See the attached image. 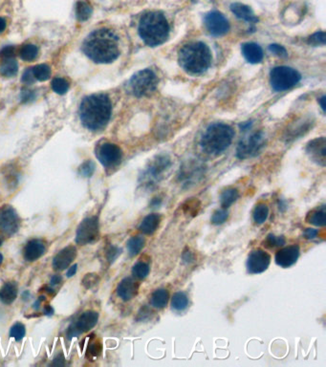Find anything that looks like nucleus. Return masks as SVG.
Returning <instances> with one entry per match:
<instances>
[{
  "mask_svg": "<svg viewBox=\"0 0 326 367\" xmlns=\"http://www.w3.org/2000/svg\"><path fill=\"white\" fill-rule=\"evenodd\" d=\"M35 79H36V78L34 77V75H33L32 68L31 69H29V70H27V71L23 74V76H22V81L25 82V83H28V84H30L32 82H34Z\"/></svg>",
  "mask_w": 326,
  "mask_h": 367,
  "instance_id": "3c124183",
  "label": "nucleus"
},
{
  "mask_svg": "<svg viewBox=\"0 0 326 367\" xmlns=\"http://www.w3.org/2000/svg\"><path fill=\"white\" fill-rule=\"evenodd\" d=\"M160 222H161V216L159 214H148L141 222L139 229L145 234H147V235L153 234L159 228Z\"/></svg>",
  "mask_w": 326,
  "mask_h": 367,
  "instance_id": "5701e85b",
  "label": "nucleus"
},
{
  "mask_svg": "<svg viewBox=\"0 0 326 367\" xmlns=\"http://www.w3.org/2000/svg\"><path fill=\"white\" fill-rule=\"evenodd\" d=\"M269 215V208L264 203H259L254 208L253 217L254 221L257 225H262L265 221L267 220Z\"/></svg>",
  "mask_w": 326,
  "mask_h": 367,
  "instance_id": "7c9ffc66",
  "label": "nucleus"
},
{
  "mask_svg": "<svg viewBox=\"0 0 326 367\" xmlns=\"http://www.w3.org/2000/svg\"><path fill=\"white\" fill-rule=\"evenodd\" d=\"M231 11L233 12V15H235L237 18L243 19L249 23L254 24L258 21V18L256 17V15H254V13L251 9V7H249L245 4L233 3L231 5Z\"/></svg>",
  "mask_w": 326,
  "mask_h": 367,
  "instance_id": "4be33fe9",
  "label": "nucleus"
},
{
  "mask_svg": "<svg viewBox=\"0 0 326 367\" xmlns=\"http://www.w3.org/2000/svg\"><path fill=\"white\" fill-rule=\"evenodd\" d=\"M234 132L226 123H214L204 133L200 145L203 150L210 155L224 152L232 144Z\"/></svg>",
  "mask_w": 326,
  "mask_h": 367,
  "instance_id": "39448f33",
  "label": "nucleus"
},
{
  "mask_svg": "<svg viewBox=\"0 0 326 367\" xmlns=\"http://www.w3.org/2000/svg\"><path fill=\"white\" fill-rule=\"evenodd\" d=\"M20 58L25 61H35L38 55V49L37 47L32 44L22 46L19 50Z\"/></svg>",
  "mask_w": 326,
  "mask_h": 367,
  "instance_id": "473e14b6",
  "label": "nucleus"
},
{
  "mask_svg": "<svg viewBox=\"0 0 326 367\" xmlns=\"http://www.w3.org/2000/svg\"><path fill=\"white\" fill-rule=\"evenodd\" d=\"M171 160L166 155L157 156L150 164L149 167L146 168L145 178L146 179V183L152 184L162 177L163 173L170 168Z\"/></svg>",
  "mask_w": 326,
  "mask_h": 367,
  "instance_id": "4468645a",
  "label": "nucleus"
},
{
  "mask_svg": "<svg viewBox=\"0 0 326 367\" xmlns=\"http://www.w3.org/2000/svg\"><path fill=\"white\" fill-rule=\"evenodd\" d=\"M285 238L283 236H276L275 234L273 233H270L267 237H266V240L264 241V246H266L267 248H275V247H281L283 245H285Z\"/></svg>",
  "mask_w": 326,
  "mask_h": 367,
  "instance_id": "e433bc0d",
  "label": "nucleus"
},
{
  "mask_svg": "<svg viewBox=\"0 0 326 367\" xmlns=\"http://www.w3.org/2000/svg\"><path fill=\"white\" fill-rule=\"evenodd\" d=\"M265 136L262 132H255L248 137L243 138L236 149V156L240 160H246L256 156L264 147Z\"/></svg>",
  "mask_w": 326,
  "mask_h": 367,
  "instance_id": "6e6552de",
  "label": "nucleus"
},
{
  "mask_svg": "<svg viewBox=\"0 0 326 367\" xmlns=\"http://www.w3.org/2000/svg\"><path fill=\"white\" fill-rule=\"evenodd\" d=\"M179 63L189 74H202L212 63V54L203 42H191L184 46L179 52Z\"/></svg>",
  "mask_w": 326,
  "mask_h": 367,
  "instance_id": "20e7f679",
  "label": "nucleus"
},
{
  "mask_svg": "<svg viewBox=\"0 0 326 367\" xmlns=\"http://www.w3.org/2000/svg\"><path fill=\"white\" fill-rule=\"evenodd\" d=\"M78 271V264H74L73 266H71L67 272V276L68 277H72L73 275H75V274L77 273Z\"/></svg>",
  "mask_w": 326,
  "mask_h": 367,
  "instance_id": "5fc2aeb1",
  "label": "nucleus"
},
{
  "mask_svg": "<svg viewBox=\"0 0 326 367\" xmlns=\"http://www.w3.org/2000/svg\"><path fill=\"white\" fill-rule=\"evenodd\" d=\"M83 53L96 63H110L120 56L119 37L109 29L92 32L82 43Z\"/></svg>",
  "mask_w": 326,
  "mask_h": 367,
  "instance_id": "f257e3e1",
  "label": "nucleus"
},
{
  "mask_svg": "<svg viewBox=\"0 0 326 367\" xmlns=\"http://www.w3.org/2000/svg\"><path fill=\"white\" fill-rule=\"evenodd\" d=\"M44 314L47 316H52L54 314V309L50 305L45 306L44 308Z\"/></svg>",
  "mask_w": 326,
  "mask_h": 367,
  "instance_id": "4d7b16f0",
  "label": "nucleus"
},
{
  "mask_svg": "<svg viewBox=\"0 0 326 367\" xmlns=\"http://www.w3.org/2000/svg\"><path fill=\"white\" fill-rule=\"evenodd\" d=\"M96 155L101 164L107 168L117 167L123 158L122 149L111 143H106L100 146L97 148Z\"/></svg>",
  "mask_w": 326,
  "mask_h": 367,
  "instance_id": "1a4fd4ad",
  "label": "nucleus"
},
{
  "mask_svg": "<svg viewBox=\"0 0 326 367\" xmlns=\"http://www.w3.org/2000/svg\"><path fill=\"white\" fill-rule=\"evenodd\" d=\"M308 43L314 46L324 45L326 43L325 32H318L311 36L308 39Z\"/></svg>",
  "mask_w": 326,
  "mask_h": 367,
  "instance_id": "ea45409f",
  "label": "nucleus"
},
{
  "mask_svg": "<svg viewBox=\"0 0 326 367\" xmlns=\"http://www.w3.org/2000/svg\"><path fill=\"white\" fill-rule=\"evenodd\" d=\"M239 198V193L235 188H227L220 195V205L222 209L228 210L237 199Z\"/></svg>",
  "mask_w": 326,
  "mask_h": 367,
  "instance_id": "bb28decb",
  "label": "nucleus"
},
{
  "mask_svg": "<svg viewBox=\"0 0 326 367\" xmlns=\"http://www.w3.org/2000/svg\"><path fill=\"white\" fill-rule=\"evenodd\" d=\"M34 77L40 81H45L51 76V69L46 64H39L32 69Z\"/></svg>",
  "mask_w": 326,
  "mask_h": 367,
  "instance_id": "72a5a7b5",
  "label": "nucleus"
},
{
  "mask_svg": "<svg viewBox=\"0 0 326 367\" xmlns=\"http://www.w3.org/2000/svg\"><path fill=\"white\" fill-rule=\"evenodd\" d=\"M97 281H98V276L97 275H94V274H88V275H86L83 277L82 285L85 288L89 289L97 283Z\"/></svg>",
  "mask_w": 326,
  "mask_h": 367,
  "instance_id": "37998d69",
  "label": "nucleus"
},
{
  "mask_svg": "<svg viewBox=\"0 0 326 367\" xmlns=\"http://www.w3.org/2000/svg\"><path fill=\"white\" fill-rule=\"evenodd\" d=\"M299 73L287 66L275 67L270 74V82L275 91H286L294 87L300 80Z\"/></svg>",
  "mask_w": 326,
  "mask_h": 367,
  "instance_id": "423d86ee",
  "label": "nucleus"
},
{
  "mask_svg": "<svg viewBox=\"0 0 326 367\" xmlns=\"http://www.w3.org/2000/svg\"><path fill=\"white\" fill-rule=\"evenodd\" d=\"M170 299V294L166 289H157L150 296V304L156 309L165 308Z\"/></svg>",
  "mask_w": 326,
  "mask_h": 367,
  "instance_id": "a878e982",
  "label": "nucleus"
},
{
  "mask_svg": "<svg viewBox=\"0 0 326 367\" xmlns=\"http://www.w3.org/2000/svg\"><path fill=\"white\" fill-rule=\"evenodd\" d=\"M299 257V247L296 245L288 246L280 250L275 257L277 265L281 268H290Z\"/></svg>",
  "mask_w": 326,
  "mask_h": 367,
  "instance_id": "dca6fc26",
  "label": "nucleus"
},
{
  "mask_svg": "<svg viewBox=\"0 0 326 367\" xmlns=\"http://www.w3.org/2000/svg\"><path fill=\"white\" fill-rule=\"evenodd\" d=\"M241 50L244 58L250 63L255 64L261 62L263 60V51L261 47L256 43L254 42L245 43L242 45Z\"/></svg>",
  "mask_w": 326,
  "mask_h": 367,
  "instance_id": "412c9836",
  "label": "nucleus"
},
{
  "mask_svg": "<svg viewBox=\"0 0 326 367\" xmlns=\"http://www.w3.org/2000/svg\"><path fill=\"white\" fill-rule=\"evenodd\" d=\"M303 234H304V236H305L306 239H308V240H313V239H315V238L318 236V234H319V230L315 229H305V231H304Z\"/></svg>",
  "mask_w": 326,
  "mask_h": 367,
  "instance_id": "09e8293b",
  "label": "nucleus"
},
{
  "mask_svg": "<svg viewBox=\"0 0 326 367\" xmlns=\"http://www.w3.org/2000/svg\"><path fill=\"white\" fill-rule=\"evenodd\" d=\"M171 306L175 311L181 312L186 310L188 306V297L185 293L177 292L171 298Z\"/></svg>",
  "mask_w": 326,
  "mask_h": 367,
  "instance_id": "c85d7f7f",
  "label": "nucleus"
},
{
  "mask_svg": "<svg viewBox=\"0 0 326 367\" xmlns=\"http://www.w3.org/2000/svg\"><path fill=\"white\" fill-rule=\"evenodd\" d=\"M19 227V217L16 211L11 207H6L0 212V228L8 234L12 235Z\"/></svg>",
  "mask_w": 326,
  "mask_h": 367,
  "instance_id": "2eb2a0df",
  "label": "nucleus"
},
{
  "mask_svg": "<svg viewBox=\"0 0 326 367\" xmlns=\"http://www.w3.org/2000/svg\"><path fill=\"white\" fill-rule=\"evenodd\" d=\"M76 15L79 21H85L92 15V8L87 2L78 1L76 8Z\"/></svg>",
  "mask_w": 326,
  "mask_h": 367,
  "instance_id": "2f4dec72",
  "label": "nucleus"
},
{
  "mask_svg": "<svg viewBox=\"0 0 326 367\" xmlns=\"http://www.w3.org/2000/svg\"><path fill=\"white\" fill-rule=\"evenodd\" d=\"M228 218H229V213H228V211L225 210V209H222V210L216 211L213 214L211 221H212V223L214 225L218 226V225H222L223 223H225Z\"/></svg>",
  "mask_w": 326,
  "mask_h": 367,
  "instance_id": "4c0bfd02",
  "label": "nucleus"
},
{
  "mask_svg": "<svg viewBox=\"0 0 326 367\" xmlns=\"http://www.w3.org/2000/svg\"><path fill=\"white\" fill-rule=\"evenodd\" d=\"M101 353H102V343L100 341H96L89 345L88 355H91L92 358L98 357Z\"/></svg>",
  "mask_w": 326,
  "mask_h": 367,
  "instance_id": "c03bdc74",
  "label": "nucleus"
},
{
  "mask_svg": "<svg viewBox=\"0 0 326 367\" xmlns=\"http://www.w3.org/2000/svg\"><path fill=\"white\" fill-rule=\"evenodd\" d=\"M112 104L106 94L85 97L79 107V118L84 127L91 131L104 129L111 118Z\"/></svg>",
  "mask_w": 326,
  "mask_h": 367,
  "instance_id": "f03ea898",
  "label": "nucleus"
},
{
  "mask_svg": "<svg viewBox=\"0 0 326 367\" xmlns=\"http://www.w3.org/2000/svg\"><path fill=\"white\" fill-rule=\"evenodd\" d=\"M99 320V314L94 311H87L84 312L79 318L76 323L72 324L67 332V335L69 337H74L78 336L81 333L88 332L94 328Z\"/></svg>",
  "mask_w": 326,
  "mask_h": 367,
  "instance_id": "ddd939ff",
  "label": "nucleus"
},
{
  "mask_svg": "<svg viewBox=\"0 0 326 367\" xmlns=\"http://www.w3.org/2000/svg\"><path fill=\"white\" fill-rule=\"evenodd\" d=\"M307 223L317 227H325L326 224V206H322L308 214L306 217Z\"/></svg>",
  "mask_w": 326,
  "mask_h": 367,
  "instance_id": "393cba45",
  "label": "nucleus"
},
{
  "mask_svg": "<svg viewBox=\"0 0 326 367\" xmlns=\"http://www.w3.org/2000/svg\"><path fill=\"white\" fill-rule=\"evenodd\" d=\"M138 31L144 42L154 47L163 44L168 39L170 25L163 14L149 12L141 17Z\"/></svg>",
  "mask_w": 326,
  "mask_h": 367,
  "instance_id": "7ed1b4c3",
  "label": "nucleus"
},
{
  "mask_svg": "<svg viewBox=\"0 0 326 367\" xmlns=\"http://www.w3.org/2000/svg\"><path fill=\"white\" fill-rule=\"evenodd\" d=\"M325 99H326V98L323 97V98L320 100V102H321V106H322V108H323L324 110L326 109V106H325V101H326V100H325Z\"/></svg>",
  "mask_w": 326,
  "mask_h": 367,
  "instance_id": "bf43d9fd",
  "label": "nucleus"
},
{
  "mask_svg": "<svg viewBox=\"0 0 326 367\" xmlns=\"http://www.w3.org/2000/svg\"><path fill=\"white\" fill-rule=\"evenodd\" d=\"M52 366H56V367H62V366H64V358H63V356H62V354L59 355V356L54 360Z\"/></svg>",
  "mask_w": 326,
  "mask_h": 367,
  "instance_id": "864d4df0",
  "label": "nucleus"
},
{
  "mask_svg": "<svg viewBox=\"0 0 326 367\" xmlns=\"http://www.w3.org/2000/svg\"><path fill=\"white\" fill-rule=\"evenodd\" d=\"M204 22L206 29L214 37L224 36L230 29L228 19L225 17V15L217 11H214L207 14L205 16Z\"/></svg>",
  "mask_w": 326,
  "mask_h": 367,
  "instance_id": "9b49d317",
  "label": "nucleus"
},
{
  "mask_svg": "<svg viewBox=\"0 0 326 367\" xmlns=\"http://www.w3.org/2000/svg\"><path fill=\"white\" fill-rule=\"evenodd\" d=\"M306 151L311 159L318 165L322 167L326 166V142L325 138H318L311 141L307 146Z\"/></svg>",
  "mask_w": 326,
  "mask_h": 367,
  "instance_id": "f3484780",
  "label": "nucleus"
},
{
  "mask_svg": "<svg viewBox=\"0 0 326 367\" xmlns=\"http://www.w3.org/2000/svg\"><path fill=\"white\" fill-rule=\"evenodd\" d=\"M182 257H183L184 262H186V263H187V264H189V263H192V262H194V260H195L194 255H193L192 253H190L189 251H185V252L183 253V256H182Z\"/></svg>",
  "mask_w": 326,
  "mask_h": 367,
  "instance_id": "603ef678",
  "label": "nucleus"
},
{
  "mask_svg": "<svg viewBox=\"0 0 326 367\" xmlns=\"http://www.w3.org/2000/svg\"><path fill=\"white\" fill-rule=\"evenodd\" d=\"M77 257V249L74 246H68L55 257L53 260V267L58 271L65 270Z\"/></svg>",
  "mask_w": 326,
  "mask_h": 367,
  "instance_id": "a211bd4d",
  "label": "nucleus"
},
{
  "mask_svg": "<svg viewBox=\"0 0 326 367\" xmlns=\"http://www.w3.org/2000/svg\"><path fill=\"white\" fill-rule=\"evenodd\" d=\"M145 240L142 236H133L127 241V250L131 257L137 256L144 248Z\"/></svg>",
  "mask_w": 326,
  "mask_h": 367,
  "instance_id": "c756f323",
  "label": "nucleus"
},
{
  "mask_svg": "<svg viewBox=\"0 0 326 367\" xmlns=\"http://www.w3.org/2000/svg\"><path fill=\"white\" fill-rule=\"evenodd\" d=\"M18 65L14 59H5L0 65V74L6 77L16 76Z\"/></svg>",
  "mask_w": 326,
  "mask_h": 367,
  "instance_id": "cd10ccee",
  "label": "nucleus"
},
{
  "mask_svg": "<svg viewBox=\"0 0 326 367\" xmlns=\"http://www.w3.org/2000/svg\"><path fill=\"white\" fill-rule=\"evenodd\" d=\"M52 88L57 94L63 95L68 91L69 84L65 79H63L62 77H56L52 81Z\"/></svg>",
  "mask_w": 326,
  "mask_h": 367,
  "instance_id": "c9c22d12",
  "label": "nucleus"
},
{
  "mask_svg": "<svg viewBox=\"0 0 326 367\" xmlns=\"http://www.w3.org/2000/svg\"><path fill=\"white\" fill-rule=\"evenodd\" d=\"M149 265L145 262L139 261L132 268V274L138 279H145L149 274Z\"/></svg>",
  "mask_w": 326,
  "mask_h": 367,
  "instance_id": "f704fd0d",
  "label": "nucleus"
},
{
  "mask_svg": "<svg viewBox=\"0 0 326 367\" xmlns=\"http://www.w3.org/2000/svg\"><path fill=\"white\" fill-rule=\"evenodd\" d=\"M1 244H2V239L0 238V246H1Z\"/></svg>",
  "mask_w": 326,
  "mask_h": 367,
  "instance_id": "680f3d73",
  "label": "nucleus"
},
{
  "mask_svg": "<svg viewBox=\"0 0 326 367\" xmlns=\"http://www.w3.org/2000/svg\"><path fill=\"white\" fill-rule=\"evenodd\" d=\"M2 262H3V256L0 254V265L2 264Z\"/></svg>",
  "mask_w": 326,
  "mask_h": 367,
  "instance_id": "052dcab7",
  "label": "nucleus"
},
{
  "mask_svg": "<svg viewBox=\"0 0 326 367\" xmlns=\"http://www.w3.org/2000/svg\"><path fill=\"white\" fill-rule=\"evenodd\" d=\"M197 201H189L187 202V207H184V210L187 209V211H185L186 214H192V215H197L198 210H199V205L196 206Z\"/></svg>",
  "mask_w": 326,
  "mask_h": 367,
  "instance_id": "de8ad7c7",
  "label": "nucleus"
},
{
  "mask_svg": "<svg viewBox=\"0 0 326 367\" xmlns=\"http://www.w3.org/2000/svg\"><path fill=\"white\" fill-rule=\"evenodd\" d=\"M271 263V257L261 249L254 250L250 253L247 259V271L251 275H257L265 272Z\"/></svg>",
  "mask_w": 326,
  "mask_h": 367,
  "instance_id": "f8f14e48",
  "label": "nucleus"
},
{
  "mask_svg": "<svg viewBox=\"0 0 326 367\" xmlns=\"http://www.w3.org/2000/svg\"><path fill=\"white\" fill-rule=\"evenodd\" d=\"M15 53H16V50L13 46H7L5 48H3L0 52V56L5 60V59H13V57L15 56Z\"/></svg>",
  "mask_w": 326,
  "mask_h": 367,
  "instance_id": "a18cd8bd",
  "label": "nucleus"
},
{
  "mask_svg": "<svg viewBox=\"0 0 326 367\" xmlns=\"http://www.w3.org/2000/svg\"><path fill=\"white\" fill-rule=\"evenodd\" d=\"M6 26H7L6 20L3 17H0V33H2L6 29Z\"/></svg>",
  "mask_w": 326,
  "mask_h": 367,
  "instance_id": "13d9d810",
  "label": "nucleus"
},
{
  "mask_svg": "<svg viewBox=\"0 0 326 367\" xmlns=\"http://www.w3.org/2000/svg\"><path fill=\"white\" fill-rule=\"evenodd\" d=\"M158 78L150 69H145L135 74L129 81V90L136 97L148 96L155 91Z\"/></svg>",
  "mask_w": 326,
  "mask_h": 367,
  "instance_id": "0eeeda50",
  "label": "nucleus"
},
{
  "mask_svg": "<svg viewBox=\"0 0 326 367\" xmlns=\"http://www.w3.org/2000/svg\"><path fill=\"white\" fill-rule=\"evenodd\" d=\"M139 292V283L131 277H125L118 285L117 294L124 300L129 301L134 298Z\"/></svg>",
  "mask_w": 326,
  "mask_h": 367,
  "instance_id": "6ab92c4d",
  "label": "nucleus"
},
{
  "mask_svg": "<svg viewBox=\"0 0 326 367\" xmlns=\"http://www.w3.org/2000/svg\"><path fill=\"white\" fill-rule=\"evenodd\" d=\"M17 296V286L14 282L6 283L0 290V300L4 304H12Z\"/></svg>",
  "mask_w": 326,
  "mask_h": 367,
  "instance_id": "b1692460",
  "label": "nucleus"
},
{
  "mask_svg": "<svg viewBox=\"0 0 326 367\" xmlns=\"http://www.w3.org/2000/svg\"><path fill=\"white\" fill-rule=\"evenodd\" d=\"M269 50L275 54L276 56L280 57V58H286L288 56L286 49L283 46L279 45V44H271L269 47Z\"/></svg>",
  "mask_w": 326,
  "mask_h": 367,
  "instance_id": "79ce46f5",
  "label": "nucleus"
},
{
  "mask_svg": "<svg viewBox=\"0 0 326 367\" xmlns=\"http://www.w3.org/2000/svg\"><path fill=\"white\" fill-rule=\"evenodd\" d=\"M94 170H95V165L91 161H87L79 167V173L83 177H90L93 174Z\"/></svg>",
  "mask_w": 326,
  "mask_h": 367,
  "instance_id": "a19ab883",
  "label": "nucleus"
},
{
  "mask_svg": "<svg viewBox=\"0 0 326 367\" xmlns=\"http://www.w3.org/2000/svg\"><path fill=\"white\" fill-rule=\"evenodd\" d=\"M62 278L61 275H53V277L51 278V284L54 286V285H58L62 282Z\"/></svg>",
  "mask_w": 326,
  "mask_h": 367,
  "instance_id": "6e6d98bb",
  "label": "nucleus"
},
{
  "mask_svg": "<svg viewBox=\"0 0 326 367\" xmlns=\"http://www.w3.org/2000/svg\"><path fill=\"white\" fill-rule=\"evenodd\" d=\"M44 252H45V246L43 244V242L38 239H33L25 246L23 256H24V258L27 261L33 262L41 257L44 255Z\"/></svg>",
  "mask_w": 326,
  "mask_h": 367,
  "instance_id": "aec40b11",
  "label": "nucleus"
},
{
  "mask_svg": "<svg viewBox=\"0 0 326 367\" xmlns=\"http://www.w3.org/2000/svg\"><path fill=\"white\" fill-rule=\"evenodd\" d=\"M100 232L99 220L97 217L85 218L78 227L76 232V242L78 245H86L95 241Z\"/></svg>",
  "mask_w": 326,
  "mask_h": 367,
  "instance_id": "9d476101",
  "label": "nucleus"
},
{
  "mask_svg": "<svg viewBox=\"0 0 326 367\" xmlns=\"http://www.w3.org/2000/svg\"><path fill=\"white\" fill-rule=\"evenodd\" d=\"M121 253H122L121 249H119L117 247H113V246L110 247L109 251H108V259L110 262H113L114 260L118 258V257L121 255Z\"/></svg>",
  "mask_w": 326,
  "mask_h": 367,
  "instance_id": "49530a36",
  "label": "nucleus"
},
{
  "mask_svg": "<svg viewBox=\"0 0 326 367\" xmlns=\"http://www.w3.org/2000/svg\"><path fill=\"white\" fill-rule=\"evenodd\" d=\"M26 334L25 326L22 323H16L10 330V336L14 337L16 341L21 340Z\"/></svg>",
  "mask_w": 326,
  "mask_h": 367,
  "instance_id": "58836bf2",
  "label": "nucleus"
},
{
  "mask_svg": "<svg viewBox=\"0 0 326 367\" xmlns=\"http://www.w3.org/2000/svg\"><path fill=\"white\" fill-rule=\"evenodd\" d=\"M36 97L35 95V92L31 91V90H24L21 94V99L23 102H30L32 100H34Z\"/></svg>",
  "mask_w": 326,
  "mask_h": 367,
  "instance_id": "8fccbe9b",
  "label": "nucleus"
}]
</instances>
